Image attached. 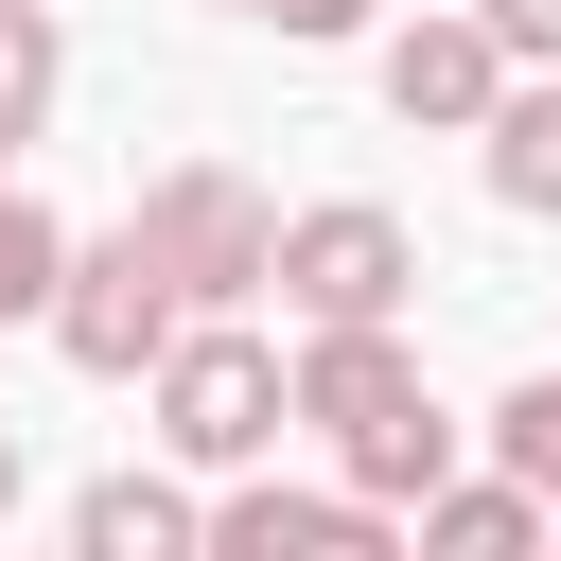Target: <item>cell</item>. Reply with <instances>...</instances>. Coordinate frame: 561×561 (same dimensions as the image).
<instances>
[{"label":"cell","mask_w":561,"mask_h":561,"mask_svg":"<svg viewBox=\"0 0 561 561\" xmlns=\"http://www.w3.org/2000/svg\"><path fill=\"white\" fill-rule=\"evenodd\" d=\"M298 421H316V438H333V473H351V491H386V508H421V491L456 473V421H438V386H421V351H403L386 316L298 333Z\"/></svg>","instance_id":"obj_1"},{"label":"cell","mask_w":561,"mask_h":561,"mask_svg":"<svg viewBox=\"0 0 561 561\" xmlns=\"http://www.w3.org/2000/svg\"><path fill=\"white\" fill-rule=\"evenodd\" d=\"M140 403H158V438H175L193 473H245V456H280V421H298V368H280L245 316H193V333L140 368Z\"/></svg>","instance_id":"obj_2"},{"label":"cell","mask_w":561,"mask_h":561,"mask_svg":"<svg viewBox=\"0 0 561 561\" xmlns=\"http://www.w3.org/2000/svg\"><path fill=\"white\" fill-rule=\"evenodd\" d=\"M123 228H140L158 263H175V298H193V316H245V298L280 280V210H263V193H245L228 158H158Z\"/></svg>","instance_id":"obj_3"},{"label":"cell","mask_w":561,"mask_h":561,"mask_svg":"<svg viewBox=\"0 0 561 561\" xmlns=\"http://www.w3.org/2000/svg\"><path fill=\"white\" fill-rule=\"evenodd\" d=\"M175 333H193V298H175V263H158L140 228L70 245V280H53V351H70L88 386H140V368H158Z\"/></svg>","instance_id":"obj_4"},{"label":"cell","mask_w":561,"mask_h":561,"mask_svg":"<svg viewBox=\"0 0 561 561\" xmlns=\"http://www.w3.org/2000/svg\"><path fill=\"white\" fill-rule=\"evenodd\" d=\"M403 280H421V228H403V210H368V193L280 210V298H298V333H333V316H403Z\"/></svg>","instance_id":"obj_5"},{"label":"cell","mask_w":561,"mask_h":561,"mask_svg":"<svg viewBox=\"0 0 561 561\" xmlns=\"http://www.w3.org/2000/svg\"><path fill=\"white\" fill-rule=\"evenodd\" d=\"M508 70H526V53L491 35V0H456V18H403V35H386V105H403V123H438V140H473V123L508 105Z\"/></svg>","instance_id":"obj_6"},{"label":"cell","mask_w":561,"mask_h":561,"mask_svg":"<svg viewBox=\"0 0 561 561\" xmlns=\"http://www.w3.org/2000/svg\"><path fill=\"white\" fill-rule=\"evenodd\" d=\"M210 543L228 561H386V491H280V473H245L210 508Z\"/></svg>","instance_id":"obj_7"},{"label":"cell","mask_w":561,"mask_h":561,"mask_svg":"<svg viewBox=\"0 0 561 561\" xmlns=\"http://www.w3.org/2000/svg\"><path fill=\"white\" fill-rule=\"evenodd\" d=\"M70 543H88V561H175V543H210V508H193L175 473H88V491H70Z\"/></svg>","instance_id":"obj_8"},{"label":"cell","mask_w":561,"mask_h":561,"mask_svg":"<svg viewBox=\"0 0 561 561\" xmlns=\"http://www.w3.org/2000/svg\"><path fill=\"white\" fill-rule=\"evenodd\" d=\"M421 543H438V561H526V543H561V508H543L526 473H438V491H421Z\"/></svg>","instance_id":"obj_9"},{"label":"cell","mask_w":561,"mask_h":561,"mask_svg":"<svg viewBox=\"0 0 561 561\" xmlns=\"http://www.w3.org/2000/svg\"><path fill=\"white\" fill-rule=\"evenodd\" d=\"M473 140H491V193L561 228V70H508V105H491Z\"/></svg>","instance_id":"obj_10"},{"label":"cell","mask_w":561,"mask_h":561,"mask_svg":"<svg viewBox=\"0 0 561 561\" xmlns=\"http://www.w3.org/2000/svg\"><path fill=\"white\" fill-rule=\"evenodd\" d=\"M53 88H70L53 0H0V158H18V140H53Z\"/></svg>","instance_id":"obj_11"},{"label":"cell","mask_w":561,"mask_h":561,"mask_svg":"<svg viewBox=\"0 0 561 561\" xmlns=\"http://www.w3.org/2000/svg\"><path fill=\"white\" fill-rule=\"evenodd\" d=\"M53 280H70V228L35 193H0V316H53Z\"/></svg>","instance_id":"obj_12"},{"label":"cell","mask_w":561,"mask_h":561,"mask_svg":"<svg viewBox=\"0 0 561 561\" xmlns=\"http://www.w3.org/2000/svg\"><path fill=\"white\" fill-rule=\"evenodd\" d=\"M491 456H508V473H526V491L561 508V368H526V386L491 403Z\"/></svg>","instance_id":"obj_13"},{"label":"cell","mask_w":561,"mask_h":561,"mask_svg":"<svg viewBox=\"0 0 561 561\" xmlns=\"http://www.w3.org/2000/svg\"><path fill=\"white\" fill-rule=\"evenodd\" d=\"M491 35H508L526 70H561V0H491Z\"/></svg>","instance_id":"obj_14"},{"label":"cell","mask_w":561,"mask_h":561,"mask_svg":"<svg viewBox=\"0 0 561 561\" xmlns=\"http://www.w3.org/2000/svg\"><path fill=\"white\" fill-rule=\"evenodd\" d=\"M263 18H280L298 53H316V35H368V0H263Z\"/></svg>","instance_id":"obj_15"},{"label":"cell","mask_w":561,"mask_h":561,"mask_svg":"<svg viewBox=\"0 0 561 561\" xmlns=\"http://www.w3.org/2000/svg\"><path fill=\"white\" fill-rule=\"evenodd\" d=\"M0 508H18V421H0Z\"/></svg>","instance_id":"obj_16"},{"label":"cell","mask_w":561,"mask_h":561,"mask_svg":"<svg viewBox=\"0 0 561 561\" xmlns=\"http://www.w3.org/2000/svg\"><path fill=\"white\" fill-rule=\"evenodd\" d=\"M0 193H18V158H0Z\"/></svg>","instance_id":"obj_17"},{"label":"cell","mask_w":561,"mask_h":561,"mask_svg":"<svg viewBox=\"0 0 561 561\" xmlns=\"http://www.w3.org/2000/svg\"><path fill=\"white\" fill-rule=\"evenodd\" d=\"M228 18H263V0H228Z\"/></svg>","instance_id":"obj_18"}]
</instances>
